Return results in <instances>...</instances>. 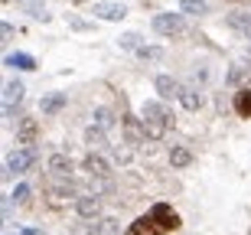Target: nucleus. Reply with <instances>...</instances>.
I'll list each match as a JSON object with an SVG mask.
<instances>
[{
    "label": "nucleus",
    "instance_id": "aec40b11",
    "mask_svg": "<svg viewBox=\"0 0 251 235\" xmlns=\"http://www.w3.org/2000/svg\"><path fill=\"white\" fill-rule=\"evenodd\" d=\"M23 95H26V85L20 82V78H13V82L3 85V104H20Z\"/></svg>",
    "mask_w": 251,
    "mask_h": 235
},
{
    "label": "nucleus",
    "instance_id": "7ed1b4c3",
    "mask_svg": "<svg viewBox=\"0 0 251 235\" xmlns=\"http://www.w3.org/2000/svg\"><path fill=\"white\" fill-rule=\"evenodd\" d=\"M75 216L82 219V222H98V219H104V203H101V196H95V193H82V196L75 199Z\"/></svg>",
    "mask_w": 251,
    "mask_h": 235
},
{
    "label": "nucleus",
    "instance_id": "f03ea898",
    "mask_svg": "<svg viewBox=\"0 0 251 235\" xmlns=\"http://www.w3.org/2000/svg\"><path fill=\"white\" fill-rule=\"evenodd\" d=\"M82 193H75V180H59V177H46V203L52 209H65L69 203L75 206V199Z\"/></svg>",
    "mask_w": 251,
    "mask_h": 235
},
{
    "label": "nucleus",
    "instance_id": "6e6552de",
    "mask_svg": "<svg viewBox=\"0 0 251 235\" xmlns=\"http://www.w3.org/2000/svg\"><path fill=\"white\" fill-rule=\"evenodd\" d=\"M46 173H49V177H59V180H72V173H75V160L69 157L65 151L49 154V160H46Z\"/></svg>",
    "mask_w": 251,
    "mask_h": 235
},
{
    "label": "nucleus",
    "instance_id": "473e14b6",
    "mask_svg": "<svg viewBox=\"0 0 251 235\" xmlns=\"http://www.w3.org/2000/svg\"><path fill=\"white\" fill-rule=\"evenodd\" d=\"M69 29H75V33H92V29H95V23H92V20L75 17V13H69Z\"/></svg>",
    "mask_w": 251,
    "mask_h": 235
},
{
    "label": "nucleus",
    "instance_id": "4c0bfd02",
    "mask_svg": "<svg viewBox=\"0 0 251 235\" xmlns=\"http://www.w3.org/2000/svg\"><path fill=\"white\" fill-rule=\"evenodd\" d=\"M232 3H242V0H232ZM248 3H251V0H248Z\"/></svg>",
    "mask_w": 251,
    "mask_h": 235
},
{
    "label": "nucleus",
    "instance_id": "e433bc0d",
    "mask_svg": "<svg viewBox=\"0 0 251 235\" xmlns=\"http://www.w3.org/2000/svg\"><path fill=\"white\" fill-rule=\"evenodd\" d=\"M17 235H43V232H39V229H33V226H23Z\"/></svg>",
    "mask_w": 251,
    "mask_h": 235
},
{
    "label": "nucleus",
    "instance_id": "2f4dec72",
    "mask_svg": "<svg viewBox=\"0 0 251 235\" xmlns=\"http://www.w3.org/2000/svg\"><path fill=\"white\" fill-rule=\"evenodd\" d=\"M248 76H251V72H248L245 66H232L228 72H225V85H242Z\"/></svg>",
    "mask_w": 251,
    "mask_h": 235
},
{
    "label": "nucleus",
    "instance_id": "6ab92c4d",
    "mask_svg": "<svg viewBox=\"0 0 251 235\" xmlns=\"http://www.w3.org/2000/svg\"><path fill=\"white\" fill-rule=\"evenodd\" d=\"M124 235H160V229H157V222H153L150 216H140L134 226L124 229Z\"/></svg>",
    "mask_w": 251,
    "mask_h": 235
},
{
    "label": "nucleus",
    "instance_id": "4468645a",
    "mask_svg": "<svg viewBox=\"0 0 251 235\" xmlns=\"http://www.w3.org/2000/svg\"><path fill=\"white\" fill-rule=\"evenodd\" d=\"M225 26L235 29L242 39L251 43V10H232V13H225Z\"/></svg>",
    "mask_w": 251,
    "mask_h": 235
},
{
    "label": "nucleus",
    "instance_id": "9d476101",
    "mask_svg": "<svg viewBox=\"0 0 251 235\" xmlns=\"http://www.w3.org/2000/svg\"><path fill=\"white\" fill-rule=\"evenodd\" d=\"M153 92L160 95V102H173V98H179V92H183V82L167 76V72H160V76L153 78Z\"/></svg>",
    "mask_w": 251,
    "mask_h": 235
},
{
    "label": "nucleus",
    "instance_id": "4be33fe9",
    "mask_svg": "<svg viewBox=\"0 0 251 235\" xmlns=\"http://www.w3.org/2000/svg\"><path fill=\"white\" fill-rule=\"evenodd\" d=\"M92 124H95V128H101V131H111L114 124H118V118H114L111 108H95V111H92Z\"/></svg>",
    "mask_w": 251,
    "mask_h": 235
},
{
    "label": "nucleus",
    "instance_id": "a878e982",
    "mask_svg": "<svg viewBox=\"0 0 251 235\" xmlns=\"http://www.w3.org/2000/svg\"><path fill=\"white\" fill-rule=\"evenodd\" d=\"M114 43H118V46H121L124 52H137L140 46H147V43H144V36H140V33H121V36L114 39Z\"/></svg>",
    "mask_w": 251,
    "mask_h": 235
},
{
    "label": "nucleus",
    "instance_id": "20e7f679",
    "mask_svg": "<svg viewBox=\"0 0 251 235\" xmlns=\"http://www.w3.org/2000/svg\"><path fill=\"white\" fill-rule=\"evenodd\" d=\"M39 154L33 151V147H17V151L7 157V163H3V177H17V173H26L33 163H36Z\"/></svg>",
    "mask_w": 251,
    "mask_h": 235
},
{
    "label": "nucleus",
    "instance_id": "a211bd4d",
    "mask_svg": "<svg viewBox=\"0 0 251 235\" xmlns=\"http://www.w3.org/2000/svg\"><path fill=\"white\" fill-rule=\"evenodd\" d=\"M3 66H7V69H23V72H33V69H36V59L29 56V52H7V56H3Z\"/></svg>",
    "mask_w": 251,
    "mask_h": 235
},
{
    "label": "nucleus",
    "instance_id": "9b49d317",
    "mask_svg": "<svg viewBox=\"0 0 251 235\" xmlns=\"http://www.w3.org/2000/svg\"><path fill=\"white\" fill-rule=\"evenodd\" d=\"M36 141H39V121L29 118V114H23L17 121V144L20 147H33Z\"/></svg>",
    "mask_w": 251,
    "mask_h": 235
},
{
    "label": "nucleus",
    "instance_id": "58836bf2",
    "mask_svg": "<svg viewBox=\"0 0 251 235\" xmlns=\"http://www.w3.org/2000/svg\"><path fill=\"white\" fill-rule=\"evenodd\" d=\"M248 56H251V49H248Z\"/></svg>",
    "mask_w": 251,
    "mask_h": 235
},
{
    "label": "nucleus",
    "instance_id": "72a5a7b5",
    "mask_svg": "<svg viewBox=\"0 0 251 235\" xmlns=\"http://www.w3.org/2000/svg\"><path fill=\"white\" fill-rule=\"evenodd\" d=\"M69 235H98V229H95V222H82V219H78Z\"/></svg>",
    "mask_w": 251,
    "mask_h": 235
},
{
    "label": "nucleus",
    "instance_id": "f8f14e48",
    "mask_svg": "<svg viewBox=\"0 0 251 235\" xmlns=\"http://www.w3.org/2000/svg\"><path fill=\"white\" fill-rule=\"evenodd\" d=\"M85 147H88V154H104L108 147H114L111 141H108V131H101V128H95V124H88L82 134Z\"/></svg>",
    "mask_w": 251,
    "mask_h": 235
},
{
    "label": "nucleus",
    "instance_id": "c85d7f7f",
    "mask_svg": "<svg viewBox=\"0 0 251 235\" xmlns=\"http://www.w3.org/2000/svg\"><path fill=\"white\" fill-rule=\"evenodd\" d=\"M111 160L121 163V167H127L130 160H134V147H130V144H114L111 147Z\"/></svg>",
    "mask_w": 251,
    "mask_h": 235
},
{
    "label": "nucleus",
    "instance_id": "2eb2a0df",
    "mask_svg": "<svg viewBox=\"0 0 251 235\" xmlns=\"http://www.w3.org/2000/svg\"><path fill=\"white\" fill-rule=\"evenodd\" d=\"M179 108H183V111H199V108H202L205 104V95H202V88H199V85H183V92H179Z\"/></svg>",
    "mask_w": 251,
    "mask_h": 235
},
{
    "label": "nucleus",
    "instance_id": "5701e85b",
    "mask_svg": "<svg viewBox=\"0 0 251 235\" xmlns=\"http://www.w3.org/2000/svg\"><path fill=\"white\" fill-rule=\"evenodd\" d=\"M88 193H95V196L114 193V177H88Z\"/></svg>",
    "mask_w": 251,
    "mask_h": 235
},
{
    "label": "nucleus",
    "instance_id": "1a4fd4ad",
    "mask_svg": "<svg viewBox=\"0 0 251 235\" xmlns=\"http://www.w3.org/2000/svg\"><path fill=\"white\" fill-rule=\"evenodd\" d=\"M92 17L104 20V23H121V20H127V7L118 0H98L92 7Z\"/></svg>",
    "mask_w": 251,
    "mask_h": 235
},
{
    "label": "nucleus",
    "instance_id": "f704fd0d",
    "mask_svg": "<svg viewBox=\"0 0 251 235\" xmlns=\"http://www.w3.org/2000/svg\"><path fill=\"white\" fill-rule=\"evenodd\" d=\"M0 36H3V43H10L13 39V26L10 23H0Z\"/></svg>",
    "mask_w": 251,
    "mask_h": 235
},
{
    "label": "nucleus",
    "instance_id": "f3484780",
    "mask_svg": "<svg viewBox=\"0 0 251 235\" xmlns=\"http://www.w3.org/2000/svg\"><path fill=\"white\" fill-rule=\"evenodd\" d=\"M65 102H69V95H62V92L43 95V98H39V111H43V114H59L65 108Z\"/></svg>",
    "mask_w": 251,
    "mask_h": 235
},
{
    "label": "nucleus",
    "instance_id": "cd10ccee",
    "mask_svg": "<svg viewBox=\"0 0 251 235\" xmlns=\"http://www.w3.org/2000/svg\"><path fill=\"white\" fill-rule=\"evenodd\" d=\"M95 229H98V235H124L121 222H118L114 216H104V219H98V222H95Z\"/></svg>",
    "mask_w": 251,
    "mask_h": 235
},
{
    "label": "nucleus",
    "instance_id": "c756f323",
    "mask_svg": "<svg viewBox=\"0 0 251 235\" xmlns=\"http://www.w3.org/2000/svg\"><path fill=\"white\" fill-rule=\"evenodd\" d=\"M144 131H147V141H163L170 134V124H160V121H144Z\"/></svg>",
    "mask_w": 251,
    "mask_h": 235
},
{
    "label": "nucleus",
    "instance_id": "393cba45",
    "mask_svg": "<svg viewBox=\"0 0 251 235\" xmlns=\"http://www.w3.org/2000/svg\"><path fill=\"white\" fill-rule=\"evenodd\" d=\"M10 203H17V206L26 209L29 203H33V186H29V183H17L13 193H10Z\"/></svg>",
    "mask_w": 251,
    "mask_h": 235
},
{
    "label": "nucleus",
    "instance_id": "f257e3e1",
    "mask_svg": "<svg viewBox=\"0 0 251 235\" xmlns=\"http://www.w3.org/2000/svg\"><path fill=\"white\" fill-rule=\"evenodd\" d=\"M150 26H153V33L163 39H179V36H189V23L183 13H173V10H163V13H157V17L150 20Z\"/></svg>",
    "mask_w": 251,
    "mask_h": 235
},
{
    "label": "nucleus",
    "instance_id": "7c9ffc66",
    "mask_svg": "<svg viewBox=\"0 0 251 235\" xmlns=\"http://www.w3.org/2000/svg\"><path fill=\"white\" fill-rule=\"evenodd\" d=\"M134 56L144 59V62H157V59L167 56V49H163V46H140L137 52H134Z\"/></svg>",
    "mask_w": 251,
    "mask_h": 235
},
{
    "label": "nucleus",
    "instance_id": "ddd939ff",
    "mask_svg": "<svg viewBox=\"0 0 251 235\" xmlns=\"http://www.w3.org/2000/svg\"><path fill=\"white\" fill-rule=\"evenodd\" d=\"M78 167L85 177H111V163L104 160V154H85Z\"/></svg>",
    "mask_w": 251,
    "mask_h": 235
},
{
    "label": "nucleus",
    "instance_id": "412c9836",
    "mask_svg": "<svg viewBox=\"0 0 251 235\" xmlns=\"http://www.w3.org/2000/svg\"><path fill=\"white\" fill-rule=\"evenodd\" d=\"M232 102H235V114L238 118H251V88H238L232 95Z\"/></svg>",
    "mask_w": 251,
    "mask_h": 235
},
{
    "label": "nucleus",
    "instance_id": "423d86ee",
    "mask_svg": "<svg viewBox=\"0 0 251 235\" xmlns=\"http://www.w3.org/2000/svg\"><path fill=\"white\" fill-rule=\"evenodd\" d=\"M121 131H124V144H130V147H137V144L147 141V131H144V118H140V114L124 111V114H121Z\"/></svg>",
    "mask_w": 251,
    "mask_h": 235
},
{
    "label": "nucleus",
    "instance_id": "b1692460",
    "mask_svg": "<svg viewBox=\"0 0 251 235\" xmlns=\"http://www.w3.org/2000/svg\"><path fill=\"white\" fill-rule=\"evenodd\" d=\"M179 13L183 17H205L209 13V3L205 0H179Z\"/></svg>",
    "mask_w": 251,
    "mask_h": 235
},
{
    "label": "nucleus",
    "instance_id": "dca6fc26",
    "mask_svg": "<svg viewBox=\"0 0 251 235\" xmlns=\"http://www.w3.org/2000/svg\"><path fill=\"white\" fill-rule=\"evenodd\" d=\"M167 157H170V167H173V170H183V167L193 163V151H189L186 144H173Z\"/></svg>",
    "mask_w": 251,
    "mask_h": 235
},
{
    "label": "nucleus",
    "instance_id": "c9c22d12",
    "mask_svg": "<svg viewBox=\"0 0 251 235\" xmlns=\"http://www.w3.org/2000/svg\"><path fill=\"white\" fill-rule=\"evenodd\" d=\"M3 118L13 121V118H17V104H3Z\"/></svg>",
    "mask_w": 251,
    "mask_h": 235
},
{
    "label": "nucleus",
    "instance_id": "bb28decb",
    "mask_svg": "<svg viewBox=\"0 0 251 235\" xmlns=\"http://www.w3.org/2000/svg\"><path fill=\"white\" fill-rule=\"evenodd\" d=\"M17 7L23 10V13H29L33 20H39L43 13H49V10H46V0H17Z\"/></svg>",
    "mask_w": 251,
    "mask_h": 235
},
{
    "label": "nucleus",
    "instance_id": "39448f33",
    "mask_svg": "<svg viewBox=\"0 0 251 235\" xmlns=\"http://www.w3.org/2000/svg\"><path fill=\"white\" fill-rule=\"evenodd\" d=\"M140 118L144 121H160V124H176V114H173V108H170L167 102H160V98H150V102L140 104Z\"/></svg>",
    "mask_w": 251,
    "mask_h": 235
},
{
    "label": "nucleus",
    "instance_id": "0eeeda50",
    "mask_svg": "<svg viewBox=\"0 0 251 235\" xmlns=\"http://www.w3.org/2000/svg\"><path fill=\"white\" fill-rule=\"evenodd\" d=\"M147 216L157 222L160 232H176V229H179V216L173 212V206H167V203H153Z\"/></svg>",
    "mask_w": 251,
    "mask_h": 235
}]
</instances>
